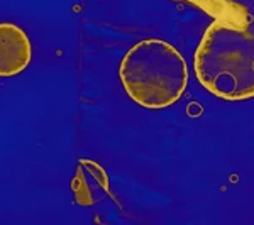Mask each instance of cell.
I'll return each mask as SVG.
<instances>
[{
	"mask_svg": "<svg viewBox=\"0 0 254 225\" xmlns=\"http://www.w3.org/2000/svg\"><path fill=\"white\" fill-rule=\"evenodd\" d=\"M195 71L215 95L227 100L254 97V36L231 24H212L195 55Z\"/></svg>",
	"mask_w": 254,
	"mask_h": 225,
	"instance_id": "6da1fadb",
	"label": "cell"
},
{
	"mask_svg": "<svg viewBox=\"0 0 254 225\" xmlns=\"http://www.w3.org/2000/svg\"><path fill=\"white\" fill-rule=\"evenodd\" d=\"M127 95L146 109H163L182 97L188 83L185 59L171 44L141 41L130 48L119 68Z\"/></svg>",
	"mask_w": 254,
	"mask_h": 225,
	"instance_id": "7a4b0ae2",
	"label": "cell"
},
{
	"mask_svg": "<svg viewBox=\"0 0 254 225\" xmlns=\"http://www.w3.org/2000/svg\"><path fill=\"white\" fill-rule=\"evenodd\" d=\"M32 48L26 31L14 22H0V76L9 78L29 66Z\"/></svg>",
	"mask_w": 254,
	"mask_h": 225,
	"instance_id": "3957f363",
	"label": "cell"
},
{
	"mask_svg": "<svg viewBox=\"0 0 254 225\" xmlns=\"http://www.w3.org/2000/svg\"><path fill=\"white\" fill-rule=\"evenodd\" d=\"M75 202L81 207H90L109 195V178L105 169L90 159H81L76 166L71 181Z\"/></svg>",
	"mask_w": 254,
	"mask_h": 225,
	"instance_id": "277c9868",
	"label": "cell"
}]
</instances>
